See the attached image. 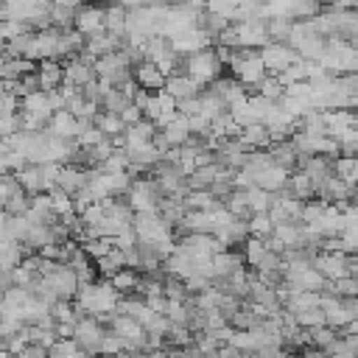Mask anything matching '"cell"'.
I'll return each instance as SVG.
<instances>
[{
  "mask_svg": "<svg viewBox=\"0 0 358 358\" xmlns=\"http://www.w3.org/2000/svg\"><path fill=\"white\" fill-rule=\"evenodd\" d=\"M221 62L215 59V53H213V48H201V50H193V53H187L185 59H182V73L185 76H190L196 84H210L213 78H218L221 76Z\"/></svg>",
  "mask_w": 358,
  "mask_h": 358,
  "instance_id": "1",
  "label": "cell"
},
{
  "mask_svg": "<svg viewBox=\"0 0 358 358\" xmlns=\"http://www.w3.org/2000/svg\"><path fill=\"white\" fill-rule=\"evenodd\" d=\"M103 333H106V327H103L92 313H84V316L76 319L73 338H76V344L81 347V352H98V341H101Z\"/></svg>",
  "mask_w": 358,
  "mask_h": 358,
  "instance_id": "2",
  "label": "cell"
},
{
  "mask_svg": "<svg viewBox=\"0 0 358 358\" xmlns=\"http://www.w3.org/2000/svg\"><path fill=\"white\" fill-rule=\"evenodd\" d=\"M260 62H263V67H266V73H280V70H285L294 59H299L296 56V50L288 45V42H266L260 50Z\"/></svg>",
  "mask_w": 358,
  "mask_h": 358,
  "instance_id": "3",
  "label": "cell"
},
{
  "mask_svg": "<svg viewBox=\"0 0 358 358\" xmlns=\"http://www.w3.org/2000/svg\"><path fill=\"white\" fill-rule=\"evenodd\" d=\"M171 48L179 53V56H187L193 50H201V48H210L213 45V36L207 31H201L199 25H190V28H182L176 31L173 36H168Z\"/></svg>",
  "mask_w": 358,
  "mask_h": 358,
  "instance_id": "4",
  "label": "cell"
},
{
  "mask_svg": "<svg viewBox=\"0 0 358 358\" xmlns=\"http://www.w3.org/2000/svg\"><path fill=\"white\" fill-rule=\"evenodd\" d=\"M347 255H350V252H341V249H333V252L316 249V255L310 257V266H313L316 271H322L327 280H336V277L347 274Z\"/></svg>",
  "mask_w": 358,
  "mask_h": 358,
  "instance_id": "5",
  "label": "cell"
},
{
  "mask_svg": "<svg viewBox=\"0 0 358 358\" xmlns=\"http://www.w3.org/2000/svg\"><path fill=\"white\" fill-rule=\"evenodd\" d=\"M322 112V123H324V134L338 140L350 126H358V117L352 109H319Z\"/></svg>",
  "mask_w": 358,
  "mask_h": 358,
  "instance_id": "6",
  "label": "cell"
},
{
  "mask_svg": "<svg viewBox=\"0 0 358 358\" xmlns=\"http://www.w3.org/2000/svg\"><path fill=\"white\" fill-rule=\"evenodd\" d=\"M50 288H53V294L59 296V299H73V294H76V288H78V280H76V271L70 268V266H64V263H59L56 266V271H50L48 277H42Z\"/></svg>",
  "mask_w": 358,
  "mask_h": 358,
  "instance_id": "7",
  "label": "cell"
},
{
  "mask_svg": "<svg viewBox=\"0 0 358 358\" xmlns=\"http://www.w3.org/2000/svg\"><path fill=\"white\" fill-rule=\"evenodd\" d=\"M73 28L81 31L84 36H92L98 31H103V6H78L76 17H73Z\"/></svg>",
  "mask_w": 358,
  "mask_h": 358,
  "instance_id": "8",
  "label": "cell"
},
{
  "mask_svg": "<svg viewBox=\"0 0 358 358\" xmlns=\"http://www.w3.org/2000/svg\"><path fill=\"white\" fill-rule=\"evenodd\" d=\"M131 78L137 81V87H143V90H148V92H157V90L165 87V76H162L159 67H157L154 62H148V59H143V62H137V64L131 67Z\"/></svg>",
  "mask_w": 358,
  "mask_h": 358,
  "instance_id": "9",
  "label": "cell"
},
{
  "mask_svg": "<svg viewBox=\"0 0 358 358\" xmlns=\"http://www.w3.org/2000/svg\"><path fill=\"white\" fill-rule=\"evenodd\" d=\"M45 131L56 134V137H64V140H73L76 131H78V117L70 115L67 109H56V112H50V117L45 123Z\"/></svg>",
  "mask_w": 358,
  "mask_h": 358,
  "instance_id": "10",
  "label": "cell"
},
{
  "mask_svg": "<svg viewBox=\"0 0 358 358\" xmlns=\"http://www.w3.org/2000/svg\"><path fill=\"white\" fill-rule=\"evenodd\" d=\"M92 78H95V70H92L90 62H81L78 56L62 62V81L76 84V87H84V84L92 81Z\"/></svg>",
  "mask_w": 358,
  "mask_h": 358,
  "instance_id": "11",
  "label": "cell"
},
{
  "mask_svg": "<svg viewBox=\"0 0 358 358\" xmlns=\"http://www.w3.org/2000/svg\"><path fill=\"white\" fill-rule=\"evenodd\" d=\"M285 179H288V171L280 168V165H274V162L266 165V168H260V171H255V185L263 187V190H268V193L285 187Z\"/></svg>",
  "mask_w": 358,
  "mask_h": 358,
  "instance_id": "12",
  "label": "cell"
},
{
  "mask_svg": "<svg viewBox=\"0 0 358 358\" xmlns=\"http://www.w3.org/2000/svg\"><path fill=\"white\" fill-rule=\"evenodd\" d=\"M87 185V168H78V165H70V162H62V171H59V179H56V187L67 190L70 196L76 190H81Z\"/></svg>",
  "mask_w": 358,
  "mask_h": 358,
  "instance_id": "13",
  "label": "cell"
},
{
  "mask_svg": "<svg viewBox=\"0 0 358 358\" xmlns=\"http://www.w3.org/2000/svg\"><path fill=\"white\" fill-rule=\"evenodd\" d=\"M285 190H288V196L308 201V199H313V190H316V185L310 182V176H308L305 171L294 168V171H288V179H285Z\"/></svg>",
  "mask_w": 358,
  "mask_h": 358,
  "instance_id": "14",
  "label": "cell"
},
{
  "mask_svg": "<svg viewBox=\"0 0 358 358\" xmlns=\"http://www.w3.org/2000/svg\"><path fill=\"white\" fill-rule=\"evenodd\" d=\"M165 92H171L176 101L179 98H187V95H199L204 87L201 84H196L190 76H185V73H176V76H168L165 78V87H162Z\"/></svg>",
  "mask_w": 358,
  "mask_h": 358,
  "instance_id": "15",
  "label": "cell"
},
{
  "mask_svg": "<svg viewBox=\"0 0 358 358\" xmlns=\"http://www.w3.org/2000/svg\"><path fill=\"white\" fill-rule=\"evenodd\" d=\"M238 140H241L246 148H268V145H271L268 131H266V123H260V120H255V123H249V126H241Z\"/></svg>",
  "mask_w": 358,
  "mask_h": 358,
  "instance_id": "16",
  "label": "cell"
},
{
  "mask_svg": "<svg viewBox=\"0 0 358 358\" xmlns=\"http://www.w3.org/2000/svg\"><path fill=\"white\" fill-rule=\"evenodd\" d=\"M36 76L42 90H53L62 84V62L59 59H39L36 62Z\"/></svg>",
  "mask_w": 358,
  "mask_h": 358,
  "instance_id": "17",
  "label": "cell"
},
{
  "mask_svg": "<svg viewBox=\"0 0 358 358\" xmlns=\"http://www.w3.org/2000/svg\"><path fill=\"white\" fill-rule=\"evenodd\" d=\"M210 263H213V277H227L235 266H243V257H241V252H232L227 246L221 252H213L210 255Z\"/></svg>",
  "mask_w": 358,
  "mask_h": 358,
  "instance_id": "18",
  "label": "cell"
},
{
  "mask_svg": "<svg viewBox=\"0 0 358 358\" xmlns=\"http://www.w3.org/2000/svg\"><path fill=\"white\" fill-rule=\"evenodd\" d=\"M20 112H34V115H42V117H50V103H48V92L45 90H34V92H25L20 98Z\"/></svg>",
  "mask_w": 358,
  "mask_h": 358,
  "instance_id": "19",
  "label": "cell"
},
{
  "mask_svg": "<svg viewBox=\"0 0 358 358\" xmlns=\"http://www.w3.org/2000/svg\"><path fill=\"white\" fill-rule=\"evenodd\" d=\"M333 173L341 176L347 185H355V179H358V159H355V154H336L333 157Z\"/></svg>",
  "mask_w": 358,
  "mask_h": 358,
  "instance_id": "20",
  "label": "cell"
},
{
  "mask_svg": "<svg viewBox=\"0 0 358 358\" xmlns=\"http://www.w3.org/2000/svg\"><path fill=\"white\" fill-rule=\"evenodd\" d=\"M109 282H112V288L117 291V294H131L134 291V285H137V280H140V271L137 268H131V266H120L112 277H106Z\"/></svg>",
  "mask_w": 358,
  "mask_h": 358,
  "instance_id": "21",
  "label": "cell"
},
{
  "mask_svg": "<svg viewBox=\"0 0 358 358\" xmlns=\"http://www.w3.org/2000/svg\"><path fill=\"white\" fill-rule=\"evenodd\" d=\"M159 131L165 134L168 145H182V143L187 140V134H190V129H187V115H179V112H176V117H173L168 126H162Z\"/></svg>",
  "mask_w": 358,
  "mask_h": 358,
  "instance_id": "22",
  "label": "cell"
},
{
  "mask_svg": "<svg viewBox=\"0 0 358 358\" xmlns=\"http://www.w3.org/2000/svg\"><path fill=\"white\" fill-rule=\"evenodd\" d=\"M95 266H98L95 271H98L101 277H112V274H115V271H117L120 266H126V263H123V249L112 243V249H109L106 255L95 257Z\"/></svg>",
  "mask_w": 358,
  "mask_h": 358,
  "instance_id": "23",
  "label": "cell"
},
{
  "mask_svg": "<svg viewBox=\"0 0 358 358\" xmlns=\"http://www.w3.org/2000/svg\"><path fill=\"white\" fill-rule=\"evenodd\" d=\"M294 50H296L299 59H319V56L324 53V36L308 34V36H302V39L294 45Z\"/></svg>",
  "mask_w": 358,
  "mask_h": 358,
  "instance_id": "24",
  "label": "cell"
},
{
  "mask_svg": "<svg viewBox=\"0 0 358 358\" xmlns=\"http://www.w3.org/2000/svg\"><path fill=\"white\" fill-rule=\"evenodd\" d=\"M92 123H95L106 137H112V134H123V129H126V123L120 120V115H117V112H106V109H98L95 117H92Z\"/></svg>",
  "mask_w": 358,
  "mask_h": 358,
  "instance_id": "25",
  "label": "cell"
},
{
  "mask_svg": "<svg viewBox=\"0 0 358 358\" xmlns=\"http://www.w3.org/2000/svg\"><path fill=\"white\" fill-rule=\"evenodd\" d=\"M271 204H274V193H268V190H263L257 185L246 187V207H249V213H266Z\"/></svg>",
  "mask_w": 358,
  "mask_h": 358,
  "instance_id": "26",
  "label": "cell"
},
{
  "mask_svg": "<svg viewBox=\"0 0 358 358\" xmlns=\"http://www.w3.org/2000/svg\"><path fill=\"white\" fill-rule=\"evenodd\" d=\"M48 17H50V25H53V28L64 31V28H73L76 8H70V6H64V3H53V0H50V6H48Z\"/></svg>",
  "mask_w": 358,
  "mask_h": 358,
  "instance_id": "27",
  "label": "cell"
},
{
  "mask_svg": "<svg viewBox=\"0 0 358 358\" xmlns=\"http://www.w3.org/2000/svg\"><path fill=\"white\" fill-rule=\"evenodd\" d=\"M123 25H126V8L120 3H109L103 6V28L112 31V34H120L123 36Z\"/></svg>",
  "mask_w": 358,
  "mask_h": 358,
  "instance_id": "28",
  "label": "cell"
},
{
  "mask_svg": "<svg viewBox=\"0 0 358 358\" xmlns=\"http://www.w3.org/2000/svg\"><path fill=\"white\" fill-rule=\"evenodd\" d=\"M14 179H17V185L28 193V196H34V193H39L42 190V185H39V173H36V165H25V168H20V171H14Z\"/></svg>",
  "mask_w": 358,
  "mask_h": 358,
  "instance_id": "29",
  "label": "cell"
},
{
  "mask_svg": "<svg viewBox=\"0 0 358 358\" xmlns=\"http://www.w3.org/2000/svg\"><path fill=\"white\" fill-rule=\"evenodd\" d=\"M78 246H81V252H84L90 260H95V257H101V255H106V252L112 249V238L92 235V238H81Z\"/></svg>",
  "mask_w": 358,
  "mask_h": 358,
  "instance_id": "30",
  "label": "cell"
},
{
  "mask_svg": "<svg viewBox=\"0 0 358 358\" xmlns=\"http://www.w3.org/2000/svg\"><path fill=\"white\" fill-rule=\"evenodd\" d=\"M324 291H330L336 296H358V277L355 274H341V277L330 280Z\"/></svg>",
  "mask_w": 358,
  "mask_h": 358,
  "instance_id": "31",
  "label": "cell"
},
{
  "mask_svg": "<svg viewBox=\"0 0 358 358\" xmlns=\"http://www.w3.org/2000/svg\"><path fill=\"white\" fill-rule=\"evenodd\" d=\"M59 171H62V162H53V159H48V162H36V173H39V185H42V190L56 187Z\"/></svg>",
  "mask_w": 358,
  "mask_h": 358,
  "instance_id": "32",
  "label": "cell"
},
{
  "mask_svg": "<svg viewBox=\"0 0 358 358\" xmlns=\"http://www.w3.org/2000/svg\"><path fill=\"white\" fill-rule=\"evenodd\" d=\"M255 92H260V95L268 98V101H277V98L282 95V84H280V78H277L274 73H266V76L257 81Z\"/></svg>",
  "mask_w": 358,
  "mask_h": 358,
  "instance_id": "33",
  "label": "cell"
},
{
  "mask_svg": "<svg viewBox=\"0 0 358 358\" xmlns=\"http://www.w3.org/2000/svg\"><path fill=\"white\" fill-rule=\"evenodd\" d=\"M48 196H50V210H53L56 215L73 213V196H70L67 190H62V187H50Z\"/></svg>",
  "mask_w": 358,
  "mask_h": 358,
  "instance_id": "34",
  "label": "cell"
},
{
  "mask_svg": "<svg viewBox=\"0 0 358 358\" xmlns=\"http://www.w3.org/2000/svg\"><path fill=\"white\" fill-rule=\"evenodd\" d=\"M28 204H31V196H28V193L20 187V190H14V193H11V196L3 201V210H6L8 215H22V213L28 210Z\"/></svg>",
  "mask_w": 358,
  "mask_h": 358,
  "instance_id": "35",
  "label": "cell"
},
{
  "mask_svg": "<svg viewBox=\"0 0 358 358\" xmlns=\"http://www.w3.org/2000/svg\"><path fill=\"white\" fill-rule=\"evenodd\" d=\"M246 224H249V235H255V238H266V235L274 229L268 213H252V215L246 218Z\"/></svg>",
  "mask_w": 358,
  "mask_h": 358,
  "instance_id": "36",
  "label": "cell"
},
{
  "mask_svg": "<svg viewBox=\"0 0 358 358\" xmlns=\"http://www.w3.org/2000/svg\"><path fill=\"white\" fill-rule=\"evenodd\" d=\"M294 322L299 324V327H316V324H324V313H322V308L319 305H313V308H305V310H296L294 313Z\"/></svg>",
  "mask_w": 358,
  "mask_h": 358,
  "instance_id": "37",
  "label": "cell"
},
{
  "mask_svg": "<svg viewBox=\"0 0 358 358\" xmlns=\"http://www.w3.org/2000/svg\"><path fill=\"white\" fill-rule=\"evenodd\" d=\"M126 103H129V98H126V95H123L117 87H112V90H109V92L101 98V109H106V112H120Z\"/></svg>",
  "mask_w": 358,
  "mask_h": 358,
  "instance_id": "38",
  "label": "cell"
},
{
  "mask_svg": "<svg viewBox=\"0 0 358 358\" xmlns=\"http://www.w3.org/2000/svg\"><path fill=\"white\" fill-rule=\"evenodd\" d=\"M187 305L182 302V299H168V305H165V316H168V322H173V324H185L187 322Z\"/></svg>",
  "mask_w": 358,
  "mask_h": 358,
  "instance_id": "39",
  "label": "cell"
},
{
  "mask_svg": "<svg viewBox=\"0 0 358 358\" xmlns=\"http://www.w3.org/2000/svg\"><path fill=\"white\" fill-rule=\"evenodd\" d=\"M123 131H126V134H134V137H140V140H151V134L157 131V126H154V120L140 117L137 123H129Z\"/></svg>",
  "mask_w": 358,
  "mask_h": 358,
  "instance_id": "40",
  "label": "cell"
},
{
  "mask_svg": "<svg viewBox=\"0 0 358 358\" xmlns=\"http://www.w3.org/2000/svg\"><path fill=\"white\" fill-rule=\"evenodd\" d=\"M48 355H81V347L76 344V338H56L48 347Z\"/></svg>",
  "mask_w": 358,
  "mask_h": 358,
  "instance_id": "41",
  "label": "cell"
},
{
  "mask_svg": "<svg viewBox=\"0 0 358 358\" xmlns=\"http://www.w3.org/2000/svg\"><path fill=\"white\" fill-rule=\"evenodd\" d=\"M20 115H22V129H25V131H39V129H45V123H48V117L34 115V112H20Z\"/></svg>",
  "mask_w": 358,
  "mask_h": 358,
  "instance_id": "42",
  "label": "cell"
},
{
  "mask_svg": "<svg viewBox=\"0 0 358 358\" xmlns=\"http://www.w3.org/2000/svg\"><path fill=\"white\" fill-rule=\"evenodd\" d=\"M17 109H20V98L11 95V92H6V90L0 87V115H11V112H17Z\"/></svg>",
  "mask_w": 358,
  "mask_h": 358,
  "instance_id": "43",
  "label": "cell"
},
{
  "mask_svg": "<svg viewBox=\"0 0 358 358\" xmlns=\"http://www.w3.org/2000/svg\"><path fill=\"white\" fill-rule=\"evenodd\" d=\"M176 112L179 115H199V95H187L176 101Z\"/></svg>",
  "mask_w": 358,
  "mask_h": 358,
  "instance_id": "44",
  "label": "cell"
},
{
  "mask_svg": "<svg viewBox=\"0 0 358 358\" xmlns=\"http://www.w3.org/2000/svg\"><path fill=\"white\" fill-rule=\"evenodd\" d=\"M143 302L154 310V313H165V305H168V296L165 294H148V296H143Z\"/></svg>",
  "mask_w": 358,
  "mask_h": 358,
  "instance_id": "45",
  "label": "cell"
},
{
  "mask_svg": "<svg viewBox=\"0 0 358 358\" xmlns=\"http://www.w3.org/2000/svg\"><path fill=\"white\" fill-rule=\"evenodd\" d=\"M117 115H120V120H123L126 126H129V123H137V120L143 117V112H140V109H137V106H134L131 101H129V103H126V106H123V109H120Z\"/></svg>",
  "mask_w": 358,
  "mask_h": 358,
  "instance_id": "46",
  "label": "cell"
},
{
  "mask_svg": "<svg viewBox=\"0 0 358 358\" xmlns=\"http://www.w3.org/2000/svg\"><path fill=\"white\" fill-rule=\"evenodd\" d=\"M20 355H22V358H45L48 350H45L42 344H36V341H28V344L20 350Z\"/></svg>",
  "mask_w": 358,
  "mask_h": 358,
  "instance_id": "47",
  "label": "cell"
},
{
  "mask_svg": "<svg viewBox=\"0 0 358 358\" xmlns=\"http://www.w3.org/2000/svg\"><path fill=\"white\" fill-rule=\"evenodd\" d=\"M157 115H159V103H157V95L151 92V95H148V101H145V106H143V117L154 120Z\"/></svg>",
  "mask_w": 358,
  "mask_h": 358,
  "instance_id": "48",
  "label": "cell"
},
{
  "mask_svg": "<svg viewBox=\"0 0 358 358\" xmlns=\"http://www.w3.org/2000/svg\"><path fill=\"white\" fill-rule=\"evenodd\" d=\"M73 327H76V322H56L53 333H56V338H73Z\"/></svg>",
  "mask_w": 358,
  "mask_h": 358,
  "instance_id": "49",
  "label": "cell"
},
{
  "mask_svg": "<svg viewBox=\"0 0 358 358\" xmlns=\"http://www.w3.org/2000/svg\"><path fill=\"white\" fill-rule=\"evenodd\" d=\"M3 45H6V39H3V36H0V53H3Z\"/></svg>",
  "mask_w": 358,
  "mask_h": 358,
  "instance_id": "50",
  "label": "cell"
},
{
  "mask_svg": "<svg viewBox=\"0 0 358 358\" xmlns=\"http://www.w3.org/2000/svg\"><path fill=\"white\" fill-rule=\"evenodd\" d=\"M0 64H3V53H0Z\"/></svg>",
  "mask_w": 358,
  "mask_h": 358,
  "instance_id": "51",
  "label": "cell"
}]
</instances>
